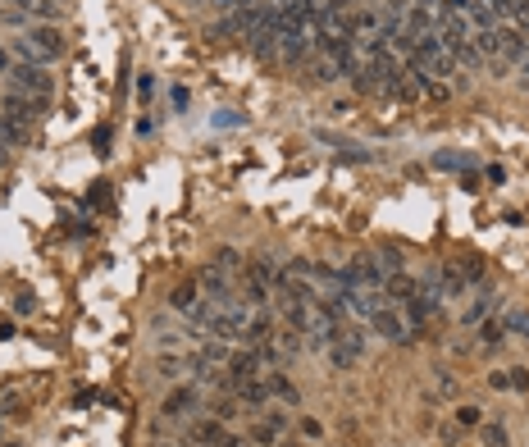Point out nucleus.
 Segmentation results:
<instances>
[{
  "label": "nucleus",
  "mask_w": 529,
  "mask_h": 447,
  "mask_svg": "<svg viewBox=\"0 0 529 447\" xmlns=\"http://www.w3.org/2000/svg\"><path fill=\"white\" fill-rule=\"evenodd\" d=\"M5 78H9V87L14 92H23V96H37V101H46L51 96V78H46V64H9L5 69Z\"/></svg>",
  "instance_id": "1"
},
{
  "label": "nucleus",
  "mask_w": 529,
  "mask_h": 447,
  "mask_svg": "<svg viewBox=\"0 0 529 447\" xmlns=\"http://www.w3.org/2000/svg\"><path fill=\"white\" fill-rule=\"evenodd\" d=\"M361 352H365V333H361V329H351V324H342V333L329 343L333 370H351V365L361 361Z\"/></svg>",
  "instance_id": "2"
},
{
  "label": "nucleus",
  "mask_w": 529,
  "mask_h": 447,
  "mask_svg": "<svg viewBox=\"0 0 529 447\" xmlns=\"http://www.w3.org/2000/svg\"><path fill=\"white\" fill-rule=\"evenodd\" d=\"M42 110H46V101H37V96H23V92H14V87L5 92V123L32 128V123L42 119Z\"/></svg>",
  "instance_id": "3"
},
{
  "label": "nucleus",
  "mask_w": 529,
  "mask_h": 447,
  "mask_svg": "<svg viewBox=\"0 0 529 447\" xmlns=\"http://www.w3.org/2000/svg\"><path fill=\"white\" fill-rule=\"evenodd\" d=\"M370 324H374V333L379 338H388V343H402V338H406V324H402V315L392 306H379L370 315Z\"/></svg>",
  "instance_id": "4"
},
{
  "label": "nucleus",
  "mask_w": 529,
  "mask_h": 447,
  "mask_svg": "<svg viewBox=\"0 0 529 447\" xmlns=\"http://www.w3.org/2000/svg\"><path fill=\"white\" fill-rule=\"evenodd\" d=\"M497 55H506V60H525L529 55V32H521V27L497 32Z\"/></svg>",
  "instance_id": "5"
},
{
  "label": "nucleus",
  "mask_w": 529,
  "mask_h": 447,
  "mask_svg": "<svg viewBox=\"0 0 529 447\" xmlns=\"http://www.w3.org/2000/svg\"><path fill=\"white\" fill-rule=\"evenodd\" d=\"M261 374V356H233L228 361V388H237V384H247V379H256Z\"/></svg>",
  "instance_id": "6"
},
{
  "label": "nucleus",
  "mask_w": 529,
  "mask_h": 447,
  "mask_svg": "<svg viewBox=\"0 0 529 447\" xmlns=\"http://www.w3.org/2000/svg\"><path fill=\"white\" fill-rule=\"evenodd\" d=\"M27 42H32V46H37V51H42V60H55V55H60V51H64V37H60V32H55V27H37V32H32V37H27Z\"/></svg>",
  "instance_id": "7"
},
{
  "label": "nucleus",
  "mask_w": 529,
  "mask_h": 447,
  "mask_svg": "<svg viewBox=\"0 0 529 447\" xmlns=\"http://www.w3.org/2000/svg\"><path fill=\"white\" fill-rule=\"evenodd\" d=\"M233 393L242 397L247 406H265V402H269V384H265V379H247V384H237Z\"/></svg>",
  "instance_id": "8"
},
{
  "label": "nucleus",
  "mask_w": 529,
  "mask_h": 447,
  "mask_svg": "<svg viewBox=\"0 0 529 447\" xmlns=\"http://www.w3.org/2000/svg\"><path fill=\"white\" fill-rule=\"evenodd\" d=\"M269 333H274V324H269V315H251V319H247V329H242V343L261 347V343H269Z\"/></svg>",
  "instance_id": "9"
},
{
  "label": "nucleus",
  "mask_w": 529,
  "mask_h": 447,
  "mask_svg": "<svg viewBox=\"0 0 529 447\" xmlns=\"http://www.w3.org/2000/svg\"><path fill=\"white\" fill-rule=\"evenodd\" d=\"M192 406H197V388H174V393H169V402H165V415H182V411H192Z\"/></svg>",
  "instance_id": "10"
},
{
  "label": "nucleus",
  "mask_w": 529,
  "mask_h": 447,
  "mask_svg": "<svg viewBox=\"0 0 529 447\" xmlns=\"http://www.w3.org/2000/svg\"><path fill=\"white\" fill-rule=\"evenodd\" d=\"M383 297H388V306H392V301H402V306H406V301L416 297V283H411L406 274H392V278H388V293H383Z\"/></svg>",
  "instance_id": "11"
},
{
  "label": "nucleus",
  "mask_w": 529,
  "mask_h": 447,
  "mask_svg": "<svg viewBox=\"0 0 529 447\" xmlns=\"http://www.w3.org/2000/svg\"><path fill=\"white\" fill-rule=\"evenodd\" d=\"M265 297H269V278L247 274V293H242V301H247V306H265Z\"/></svg>",
  "instance_id": "12"
},
{
  "label": "nucleus",
  "mask_w": 529,
  "mask_h": 447,
  "mask_svg": "<svg viewBox=\"0 0 529 447\" xmlns=\"http://www.w3.org/2000/svg\"><path fill=\"white\" fill-rule=\"evenodd\" d=\"M470 23H475L479 32H493V27H497V9L484 5V0H475V9H470Z\"/></svg>",
  "instance_id": "13"
},
{
  "label": "nucleus",
  "mask_w": 529,
  "mask_h": 447,
  "mask_svg": "<svg viewBox=\"0 0 529 447\" xmlns=\"http://www.w3.org/2000/svg\"><path fill=\"white\" fill-rule=\"evenodd\" d=\"M438 288H442V297H461V293H466V278H461L456 269H442V274H438Z\"/></svg>",
  "instance_id": "14"
},
{
  "label": "nucleus",
  "mask_w": 529,
  "mask_h": 447,
  "mask_svg": "<svg viewBox=\"0 0 529 447\" xmlns=\"http://www.w3.org/2000/svg\"><path fill=\"white\" fill-rule=\"evenodd\" d=\"M265 384H269V393H278L283 402H297V388H292V379H287V374H269Z\"/></svg>",
  "instance_id": "15"
},
{
  "label": "nucleus",
  "mask_w": 529,
  "mask_h": 447,
  "mask_svg": "<svg viewBox=\"0 0 529 447\" xmlns=\"http://www.w3.org/2000/svg\"><path fill=\"white\" fill-rule=\"evenodd\" d=\"M475 51L479 55H497V27L493 32H475Z\"/></svg>",
  "instance_id": "16"
},
{
  "label": "nucleus",
  "mask_w": 529,
  "mask_h": 447,
  "mask_svg": "<svg viewBox=\"0 0 529 447\" xmlns=\"http://www.w3.org/2000/svg\"><path fill=\"white\" fill-rule=\"evenodd\" d=\"M174 306H178V310H192V306H197V283H182L178 293H174Z\"/></svg>",
  "instance_id": "17"
},
{
  "label": "nucleus",
  "mask_w": 529,
  "mask_h": 447,
  "mask_svg": "<svg viewBox=\"0 0 529 447\" xmlns=\"http://www.w3.org/2000/svg\"><path fill=\"white\" fill-rule=\"evenodd\" d=\"M452 60H461V64H479V60H484V55L475 51V42H461L456 51H452Z\"/></svg>",
  "instance_id": "18"
},
{
  "label": "nucleus",
  "mask_w": 529,
  "mask_h": 447,
  "mask_svg": "<svg viewBox=\"0 0 529 447\" xmlns=\"http://www.w3.org/2000/svg\"><path fill=\"white\" fill-rule=\"evenodd\" d=\"M197 439H206V443H219V439H224V424H219V420H206V424H197Z\"/></svg>",
  "instance_id": "19"
},
{
  "label": "nucleus",
  "mask_w": 529,
  "mask_h": 447,
  "mask_svg": "<svg viewBox=\"0 0 529 447\" xmlns=\"http://www.w3.org/2000/svg\"><path fill=\"white\" fill-rule=\"evenodd\" d=\"M493 306H497V297H484V301H475V306L466 310V319H470V324H479V319H484V315H488V310H493Z\"/></svg>",
  "instance_id": "20"
},
{
  "label": "nucleus",
  "mask_w": 529,
  "mask_h": 447,
  "mask_svg": "<svg viewBox=\"0 0 529 447\" xmlns=\"http://www.w3.org/2000/svg\"><path fill=\"white\" fill-rule=\"evenodd\" d=\"M484 443L488 447H506V429L502 424H484Z\"/></svg>",
  "instance_id": "21"
},
{
  "label": "nucleus",
  "mask_w": 529,
  "mask_h": 447,
  "mask_svg": "<svg viewBox=\"0 0 529 447\" xmlns=\"http://www.w3.org/2000/svg\"><path fill=\"white\" fill-rule=\"evenodd\" d=\"M434 164H438V169H466L470 160H461V155H447V151H438V155H434Z\"/></svg>",
  "instance_id": "22"
},
{
  "label": "nucleus",
  "mask_w": 529,
  "mask_h": 447,
  "mask_svg": "<svg viewBox=\"0 0 529 447\" xmlns=\"http://www.w3.org/2000/svg\"><path fill=\"white\" fill-rule=\"evenodd\" d=\"M274 439H278V429H269V424H256L251 429V443H261V447H269Z\"/></svg>",
  "instance_id": "23"
},
{
  "label": "nucleus",
  "mask_w": 529,
  "mask_h": 447,
  "mask_svg": "<svg viewBox=\"0 0 529 447\" xmlns=\"http://www.w3.org/2000/svg\"><path fill=\"white\" fill-rule=\"evenodd\" d=\"M479 338H484L488 347H497V343H502V324H493V319H484V333H479Z\"/></svg>",
  "instance_id": "24"
},
{
  "label": "nucleus",
  "mask_w": 529,
  "mask_h": 447,
  "mask_svg": "<svg viewBox=\"0 0 529 447\" xmlns=\"http://www.w3.org/2000/svg\"><path fill=\"white\" fill-rule=\"evenodd\" d=\"M215 265H224L228 274H233V269H237V251H219V256H215Z\"/></svg>",
  "instance_id": "25"
},
{
  "label": "nucleus",
  "mask_w": 529,
  "mask_h": 447,
  "mask_svg": "<svg viewBox=\"0 0 529 447\" xmlns=\"http://www.w3.org/2000/svg\"><path fill=\"white\" fill-rule=\"evenodd\" d=\"M224 356H228L224 343H206V361H224Z\"/></svg>",
  "instance_id": "26"
},
{
  "label": "nucleus",
  "mask_w": 529,
  "mask_h": 447,
  "mask_svg": "<svg viewBox=\"0 0 529 447\" xmlns=\"http://www.w3.org/2000/svg\"><path fill=\"white\" fill-rule=\"evenodd\" d=\"M456 420H461V424H479V406H461Z\"/></svg>",
  "instance_id": "27"
},
{
  "label": "nucleus",
  "mask_w": 529,
  "mask_h": 447,
  "mask_svg": "<svg viewBox=\"0 0 529 447\" xmlns=\"http://www.w3.org/2000/svg\"><path fill=\"white\" fill-rule=\"evenodd\" d=\"M301 434H306V439H320L324 429H320V420H311V415H306V420H301Z\"/></svg>",
  "instance_id": "28"
},
{
  "label": "nucleus",
  "mask_w": 529,
  "mask_h": 447,
  "mask_svg": "<svg viewBox=\"0 0 529 447\" xmlns=\"http://www.w3.org/2000/svg\"><path fill=\"white\" fill-rule=\"evenodd\" d=\"M506 379H511V388H521V393H525V388H529V370H511V374H506Z\"/></svg>",
  "instance_id": "29"
},
{
  "label": "nucleus",
  "mask_w": 529,
  "mask_h": 447,
  "mask_svg": "<svg viewBox=\"0 0 529 447\" xmlns=\"http://www.w3.org/2000/svg\"><path fill=\"white\" fill-rule=\"evenodd\" d=\"M9 64H14V60H9V55H5V51H0V69H9Z\"/></svg>",
  "instance_id": "30"
},
{
  "label": "nucleus",
  "mask_w": 529,
  "mask_h": 447,
  "mask_svg": "<svg viewBox=\"0 0 529 447\" xmlns=\"http://www.w3.org/2000/svg\"><path fill=\"white\" fill-rule=\"evenodd\" d=\"M5 151H9V147H5V142H0V160H5Z\"/></svg>",
  "instance_id": "31"
}]
</instances>
